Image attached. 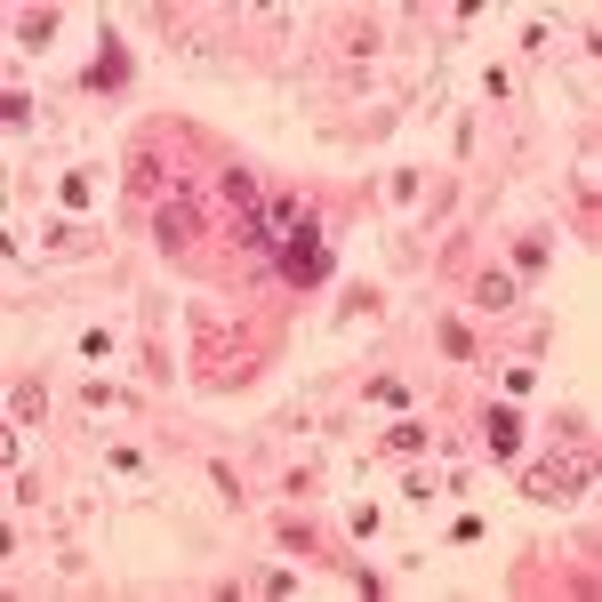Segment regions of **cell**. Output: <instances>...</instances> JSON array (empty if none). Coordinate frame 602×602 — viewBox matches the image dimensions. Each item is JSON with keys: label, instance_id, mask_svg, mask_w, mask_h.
I'll return each mask as SVG.
<instances>
[{"label": "cell", "instance_id": "6da1fadb", "mask_svg": "<svg viewBox=\"0 0 602 602\" xmlns=\"http://www.w3.org/2000/svg\"><path fill=\"white\" fill-rule=\"evenodd\" d=\"M281 266H290V281H322L330 273V249L313 225H298V234H281Z\"/></svg>", "mask_w": 602, "mask_h": 602}, {"label": "cell", "instance_id": "7a4b0ae2", "mask_svg": "<svg viewBox=\"0 0 602 602\" xmlns=\"http://www.w3.org/2000/svg\"><path fill=\"white\" fill-rule=\"evenodd\" d=\"M514 442H523V426H514V418H491V450L514 458Z\"/></svg>", "mask_w": 602, "mask_h": 602}]
</instances>
